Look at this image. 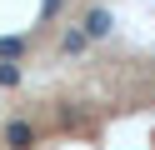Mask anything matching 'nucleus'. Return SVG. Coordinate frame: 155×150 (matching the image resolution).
I'll list each match as a JSON object with an SVG mask.
<instances>
[{"instance_id":"f257e3e1","label":"nucleus","mask_w":155,"mask_h":150,"mask_svg":"<svg viewBox=\"0 0 155 150\" xmlns=\"http://www.w3.org/2000/svg\"><path fill=\"white\" fill-rule=\"evenodd\" d=\"M5 145H10V150H30V145H35L30 120H10V125H5Z\"/></svg>"},{"instance_id":"f03ea898","label":"nucleus","mask_w":155,"mask_h":150,"mask_svg":"<svg viewBox=\"0 0 155 150\" xmlns=\"http://www.w3.org/2000/svg\"><path fill=\"white\" fill-rule=\"evenodd\" d=\"M110 10H90V15H85V35H110Z\"/></svg>"},{"instance_id":"7ed1b4c3","label":"nucleus","mask_w":155,"mask_h":150,"mask_svg":"<svg viewBox=\"0 0 155 150\" xmlns=\"http://www.w3.org/2000/svg\"><path fill=\"white\" fill-rule=\"evenodd\" d=\"M15 80H20V70H15V65H0V85H15Z\"/></svg>"}]
</instances>
